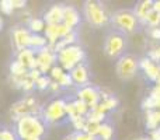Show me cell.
I'll return each mask as SVG.
<instances>
[{
    "label": "cell",
    "mask_w": 160,
    "mask_h": 140,
    "mask_svg": "<svg viewBox=\"0 0 160 140\" xmlns=\"http://www.w3.org/2000/svg\"><path fill=\"white\" fill-rule=\"evenodd\" d=\"M63 140H75V138H73V135H69V136H66Z\"/></svg>",
    "instance_id": "34"
},
{
    "label": "cell",
    "mask_w": 160,
    "mask_h": 140,
    "mask_svg": "<svg viewBox=\"0 0 160 140\" xmlns=\"http://www.w3.org/2000/svg\"><path fill=\"white\" fill-rule=\"evenodd\" d=\"M44 21L47 22V25H59L63 21V6L55 4L45 13Z\"/></svg>",
    "instance_id": "11"
},
{
    "label": "cell",
    "mask_w": 160,
    "mask_h": 140,
    "mask_svg": "<svg viewBox=\"0 0 160 140\" xmlns=\"http://www.w3.org/2000/svg\"><path fill=\"white\" fill-rule=\"evenodd\" d=\"M108 24L111 25L112 31H118V32L128 35L132 34L138 30L139 27V21L136 18L133 10H118L110 16V21Z\"/></svg>",
    "instance_id": "2"
},
{
    "label": "cell",
    "mask_w": 160,
    "mask_h": 140,
    "mask_svg": "<svg viewBox=\"0 0 160 140\" xmlns=\"http://www.w3.org/2000/svg\"><path fill=\"white\" fill-rule=\"evenodd\" d=\"M28 28L32 31L34 34L41 32L42 30H45V21L41 18H31L28 22Z\"/></svg>",
    "instance_id": "21"
},
{
    "label": "cell",
    "mask_w": 160,
    "mask_h": 140,
    "mask_svg": "<svg viewBox=\"0 0 160 140\" xmlns=\"http://www.w3.org/2000/svg\"><path fill=\"white\" fill-rule=\"evenodd\" d=\"M13 6H14V7H24V6H25V2H16V0H14V2H13Z\"/></svg>",
    "instance_id": "32"
},
{
    "label": "cell",
    "mask_w": 160,
    "mask_h": 140,
    "mask_svg": "<svg viewBox=\"0 0 160 140\" xmlns=\"http://www.w3.org/2000/svg\"><path fill=\"white\" fill-rule=\"evenodd\" d=\"M136 140H152L150 138H139V139H136Z\"/></svg>",
    "instance_id": "35"
},
{
    "label": "cell",
    "mask_w": 160,
    "mask_h": 140,
    "mask_svg": "<svg viewBox=\"0 0 160 140\" xmlns=\"http://www.w3.org/2000/svg\"><path fill=\"white\" fill-rule=\"evenodd\" d=\"M2 25H3V21H2V20H0V28H2Z\"/></svg>",
    "instance_id": "36"
},
{
    "label": "cell",
    "mask_w": 160,
    "mask_h": 140,
    "mask_svg": "<svg viewBox=\"0 0 160 140\" xmlns=\"http://www.w3.org/2000/svg\"><path fill=\"white\" fill-rule=\"evenodd\" d=\"M45 129H47V123L39 116L25 115L17 119L16 133L20 140L41 139V136L45 133Z\"/></svg>",
    "instance_id": "1"
},
{
    "label": "cell",
    "mask_w": 160,
    "mask_h": 140,
    "mask_svg": "<svg viewBox=\"0 0 160 140\" xmlns=\"http://www.w3.org/2000/svg\"><path fill=\"white\" fill-rule=\"evenodd\" d=\"M56 83L59 84V87H70V85H73L72 77H70L69 73H63V76H62Z\"/></svg>",
    "instance_id": "25"
},
{
    "label": "cell",
    "mask_w": 160,
    "mask_h": 140,
    "mask_svg": "<svg viewBox=\"0 0 160 140\" xmlns=\"http://www.w3.org/2000/svg\"><path fill=\"white\" fill-rule=\"evenodd\" d=\"M63 73H65L63 69H62L61 66H56V65H53L52 69H51V77H52L55 81H58V80L63 76Z\"/></svg>",
    "instance_id": "27"
},
{
    "label": "cell",
    "mask_w": 160,
    "mask_h": 140,
    "mask_svg": "<svg viewBox=\"0 0 160 140\" xmlns=\"http://www.w3.org/2000/svg\"><path fill=\"white\" fill-rule=\"evenodd\" d=\"M83 14H84L86 20L88 24H91L96 28H101L108 24L110 21V16L107 14L104 6L100 2H84L83 6Z\"/></svg>",
    "instance_id": "4"
},
{
    "label": "cell",
    "mask_w": 160,
    "mask_h": 140,
    "mask_svg": "<svg viewBox=\"0 0 160 140\" xmlns=\"http://www.w3.org/2000/svg\"><path fill=\"white\" fill-rule=\"evenodd\" d=\"M48 41L45 36H41L38 35V34H31V38H30V44H28V49H31L34 53H38L41 52V51L45 49V46H47Z\"/></svg>",
    "instance_id": "16"
},
{
    "label": "cell",
    "mask_w": 160,
    "mask_h": 140,
    "mask_svg": "<svg viewBox=\"0 0 160 140\" xmlns=\"http://www.w3.org/2000/svg\"><path fill=\"white\" fill-rule=\"evenodd\" d=\"M78 99L83 101L90 109L96 108L101 102V91L94 85H86V87L79 88L78 91Z\"/></svg>",
    "instance_id": "8"
},
{
    "label": "cell",
    "mask_w": 160,
    "mask_h": 140,
    "mask_svg": "<svg viewBox=\"0 0 160 140\" xmlns=\"http://www.w3.org/2000/svg\"><path fill=\"white\" fill-rule=\"evenodd\" d=\"M153 10L159 11V13H160V0H159V2H153Z\"/></svg>",
    "instance_id": "33"
},
{
    "label": "cell",
    "mask_w": 160,
    "mask_h": 140,
    "mask_svg": "<svg viewBox=\"0 0 160 140\" xmlns=\"http://www.w3.org/2000/svg\"><path fill=\"white\" fill-rule=\"evenodd\" d=\"M56 58H58L62 69H66L70 71L79 63L84 62L86 53L82 49V46H79V45H70V46H66L62 51H59L56 53Z\"/></svg>",
    "instance_id": "5"
},
{
    "label": "cell",
    "mask_w": 160,
    "mask_h": 140,
    "mask_svg": "<svg viewBox=\"0 0 160 140\" xmlns=\"http://www.w3.org/2000/svg\"><path fill=\"white\" fill-rule=\"evenodd\" d=\"M73 138H75V140H97V138H94V136L88 135V133H86V132L73 133Z\"/></svg>",
    "instance_id": "28"
},
{
    "label": "cell",
    "mask_w": 160,
    "mask_h": 140,
    "mask_svg": "<svg viewBox=\"0 0 160 140\" xmlns=\"http://www.w3.org/2000/svg\"><path fill=\"white\" fill-rule=\"evenodd\" d=\"M73 105H75V109H76V113H78L79 116H87L88 111H90V108L87 107V105L84 104L83 101H80V99H76V101H73Z\"/></svg>",
    "instance_id": "22"
},
{
    "label": "cell",
    "mask_w": 160,
    "mask_h": 140,
    "mask_svg": "<svg viewBox=\"0 0 160 140\" xmlns=\"http://www.w3.org/2000/svg\"><path fill=\"white\" fill-rule=\"evenodd\" d=\"M66 115V101L53 99L42 112V119L45 123H55Z\"/></svg>",
    "instance_id": "7"
},
{
    "label": "cell",
    "mask_w": 160,
    "mask_h": 140,
    "mask_svg": "<svg viewBox=\"0 0 160 140\" xmlns=\"http://www.w3.org/2000/svg\"><path fill=\"white\" fill-rule=\"evenodd\" d=\"M114 136V128L110 123L104 122L100 125V132L97 135V140H112Z\"/></svg>",
    "instance_id": "18"
},
{
    "label": "cell",
    "mask_w": 160,
    "mask_h": 140,
    "mask_svg": "<svg viewBox=\"0 0 160 140\" xmlns=\"http://www.w3.org/2000/svg\"><path fill=\"white\" fill-rule=\"evenodd\" d=\"M152 10H153V2L152 0H143V2L136 3L135 8H133V13H135L139 24L145 25V20H146L148 14H149Z\"/></svg>",
    "instance_id": "14"
},
{
    "label": "cell",
    "mask_w": 160,
    "mask_h": 140,
    "mask_svg": "<svg viewBox=\"0 0 160 140\" xmlns=\"http://www.w3.org/2000/svg\"><path fill=\"white\" fill-rule=\"evenodd\" d=\"M13 38H14V44H16L17 49L22 51V49H27L28 48L31 34L28 32L27 28H16V30L13 31Z\"/></svg>",
    "instance_id": "12"
},
{
    "label": "cell",
    "mask_w": 160,
    "mask_h": 140,
    "mask_svg": "<svg viewBox=\"0 0 160 140\" xmlns=\"http://www.w3.org/2000/svg\"><path fill=\"white\" fill-rule=\"evenodd\" d=\"M160 126V111H148L146 113V129L150 132Z\"/></svg>",
    "instance_id": "17"
},
{
    "label": "cell",
    "mask_w": 160,
    "mask_h": 140,
    "mask_svg": "<svg viewBox=\"0 0 160 140\" xmlns=\"http://www.w3.org/2000/svg\"><path fill=\"white\" fill-rule=\"evenodd\" d=\"M149 35H150V38H152V39L160 41V27L150 28V30H149Z\"/></svg>",
    "instance_id": "30"
},
{
    "label": "cell",
    "mask_w": 160,
    "mask_h": 140,
    "mask_svg": "<svg viewBox=\"0 0 160 140\" xmlns=\"http://www.w3.org/2000/svg\"><path fill=\"white\" fill-rule=\"evenodd\" d=\"M148 58L150 59L152 62H155L158 65V62H160V48H156V49H152L149 52V56Z\"/></svg>",
    "instance_id": "29"
},
{
    "label": "cell",
    "mask_w": 160,
    "mask_h": 140,
    "mask_svg": "<svg viewBox=\"0 0 160 140\" xmlns=\"http://www.w3.org/2000/svg\"><path fill=\"white\" fill-rule=\"evenodd\" d=\"M27 67L24 66V65L21 63V62H18V60H14L13 63L10 65V71H11V74L13 76H16V77H21V76H24L25 73H27Z\"/></svg>",
    "instance_id": "20"
},
{
    "label": "cell",
    "mask_w": 160,
    "mask_h": 140,
    "mask_svg": "<svg viewBox=\"0 0 160 140\" xmlns=\"http://www.w3.org/2000/svg\"><path fill=\"white\" fill-rule=\"evenodd\" d=\"M49 85H51V80H49V77H47L45 74H42L35 81V87L38 88V90H45V88H48Z\"/></svg>",
    "instance_id": "23"
},
{
    "label": "cell",
    "mask_w": 160,
    "mask_h": 140,
    "mask_svg": "<svg viewBox=\"0 0 160 140\" xmlns=\"http://www.w3.org/2000/svg\"><path fill=\"white\" fill-rule=\"evenodd\" d=\"M0 140H20L16 132H11V130H2L0 132Z\"/></svg>",
    "instance_id": "26"
},
{
    "label": "cell",
    "mask_w": 160,
    "mask_h": 140,
    "mask_svg": "<svg viewBox=\"0 0 160 140\" xmlns=\"http://www.w3.org/2000/svg\"><path fill=\"white\" fill-rule=\"evenodd\" d=\"M139 69L145 73V76L148 77V80L156 83L160 76V66L156 65L155 62H152L149 58H143L139 60Z\"/></svg>",
    "instance_id": "10"
},
{
    "label": "cell",
    "mask_w": 160,
    "mask_h": 140,
    "mask_svg": "<svg viewBox=\"0 0 160 140\" xmlns=\"http://www.w3.org/2000/svg\"><path fill=\"white\" fill-rule=\"evenodd\" d=\"M0 10L4 14H11L14 10L13 0H3V2H0Z\"/></svg>",
    "instance_id": "24"
},
{
    "label": "cell",
    "mask_w": 160,
    "mask_h": 140,
    "mask_svg": "<svg viewBox=\"0 0 160 140\" xmlns=\"http://www.w3.org/2000/svg\"><path fill=\"white\" fill-rule=\"evenodd\" d=\"M145 25H149V28H156L160 27V13L159 11L152 10L148 14L146 20H145Z\"/></svg>",
    "instance_id": "19"
},
{
    "label": "cell",
    "mask_w": 160,
    "mask_h": 140,
    "mask_svg": "<svg viewBox=\"0 0 160 140\" xmlns=\"http://www.w3.org/2000/svg\"><path fill=\"white\" fill-rule=\"evenodd\" d=\"M127 46H128V39L127 35H124V34L111 30L105 35L104 53L110 59H117L118 60L121 56H124L127 53Z\"/></svg>",
    "instance_id": "3"
},
{
    "label": "cell",
    "mask_w": 160,
    "mask_h": 140,
    "mask_svg": "<svg viewBox=\"0 0 160 140\" xmlns=\"http://www.w3.org/2000/svg\"><path fill=\"white\" fill-rule=\"evenodd\" d=\"M150 139L152 140H160V126L158 128V129H155V130L150 132Z\"/></svg>",
    "instance_id": "31"
},
{
    "label": "cell",
    "mask_w": 160,
    "mask_h": 140,
    "mask_svg": "<svg viewBox=\"0 0 160 140\" xmlns=\"http://www.w3.org/2000/svg\"><path fill=\"white\" fill-rule=\"evenodd\" d=\"M18 62H21L22 65H24L27 69H31L34 70L37 67V58L35 55H34V52L31 49H22L18 52V59H17Z\"/></svg>",
    "instance_id": "15"
},
{
    "label": "cell",
    "mask_w": 160,
    "mask_h": 140,
    "mask_svg": "<svg viewBox=\"0 0 160 140\" xmlns=\"http://www.w3.org/2000/svg\"><path fill=\"white\" fill-rule=\"evenodd\" d=\"M115 70L117 76L121 80H131L136 76L139 70V60L131 53H125L117 60Z\"/></svg>",
    "instance_id": "6"
},
{
    "label": "cell",
    "mask_w": 160,
    "mask_h": 140,
    "mask_svg": "<svg viewBox=\"0 0 160 140\" xmlns=\"http://www.w3.org/2000/svg\"><path fill=\"white\" fill-rule=\"evenodd\" d=\"M69 74L72 77L73 84L79 85L80 88L90 85V73H88V67L86 65V62H82L78 66H75L69 71Z\"/></svg>",
    "instance_id": "9"
},
{
    "label": "cell",
    "mask_w": 160,
    "mask_h": 140,
    "mask_svg": "<svg viewBox=\"0 0 160 140\" xmlns=\"http://www.w3.org/2000/svg\"><path fill=\"white\" fill-rule=\"evenodd\" d=\"M80 22V14L73 6H65L63 7V21L62 24H65L69 28H75Z\"/></svg>",
    "instance_id": "13"
}]
</instances>
